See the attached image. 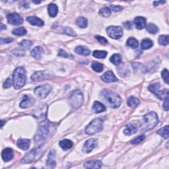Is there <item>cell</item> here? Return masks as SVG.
I'll return each instance as SVG.
<instances>
[{
  "label": "cell",
  "instance_id": "28",
  "mask_svg": "<svg viewBox=\"0 0 169 169\" xmlns=\"http://www.w3.org/2000/svg\"><path fill=\"white\" fill-rule=\"evenodd\" d=\"M140 104V100L135 96H130L128 100V105L131 108H135Z\"/></svg>",
  "mask_w": 169,
  "mask_h": 169
},
{
  "label": "cell",
  "instance_id": "23",
  "mask_svg": "<svg viewBox=\"0 0 169 169\" xmlns=\"http://www.w3.org/2000/svg\"><path fill=\"white\" fill-rule=\"evenodd\" d=\"M48 11L51 17H55L58 13V8L55 4L51 3L48 5Z\"/></svg>",
  "mask_w": 169,
  "mask_h": 169
},
{
  "label": "cell",
  "instance_id": "31",
  "mask_svg": "<svg viewBox=\"0 0 169 169\" xmlns=\"http://www.w3.org/2000/svg\"><path fill=\"white\" fill-rule=\"evenodd\" d=\"M93 55L94 57H96V58L99 59H104L105 58L107 55V52H105V51H100V50H95L93 52Z\"/></svg>",
  "mask_w": 169,
  "mask_h": 169
},
{
  "label": "cell",
  "instance_id": "46",
  "mask_svg": "<svg viewBox=\"0 0 169 169\" xmlns=\"http://www.w3.org/2000/svg\"><path fill=\"white\" fill-rule=\"evenodd\" d=\"M64 32L65 34H67L69 36H76V33L74 32L72 29H70V28H66L64 30Z\"/></svg>",
  "mask_w": 169,
  "mask_h": 169
},
{
  "label": "cell",
  "instance_id": "42",
  "mask_svg": "<svg viewBox=\"0 0 169 169\" xmlns=\"http://www.w3.org/2000/svg\"><path fill=\"white\" fill-rule=\"evenodd\" d=\"M145 136L144 135H142L140 136H139L137 138L134 139V140L131 142V144L133 145H137L139 144V143H142L143 140H145Z\"/></svg>",
  "mask_w": 169,
  "mask_h": 169
},
{
  "label": "cell",
  "instance_id": "19",
  "mask_svg": "<svg viewBox=\"0 0 169 169\" xmlns=\"http://www.w3.org/2000/svg\"><path fill=\"white\" fill-rule=\"evenodd\" d=\"M134 23H135L136 28L138 29H143L146 27V19L142 17H137L135 18Z\"/></svg>",
  "mask_w": 169,
  "mask_h": 169
},
{
  "label": "cell",
  "instance_id": "13",
  "mask_svg": "<svg viewBox=\"0 0 169 169\" xmlns=\"http://www.w3.org/2000/svg\"><path fill=\"white\" fill-rule=\"evenodd\" d=\"M34 102H35V100L34 98L29 95H25L21 103H20V107L22 108H29L34 105Z\"/></svg>",
  "mask_w": 169,
  "mask_h": 169
},
{
  "label": "cell",
  "instance_id": "17",
  "mask_svg": "<svg viewBox=\"0 0 169 169\" xmlns=\"http://www.w3.org/2000/svg\"><path fill=\"white\" fill-rule=\"evenodd\" d=\"M17 145L18 147H19L20 149H21L24 151L29 149L30 147V145H31V142L29 140L27 139H19L18 140L17 142Z\"/></svg>",
  "mask_w": 169,
  "mask_h": 169
},
{
  "label": "cell",
  "instance_id": "2",
  "mask_svg": "<svg viewBox=\"0 0 169 169\" xmlns=\"http://www.w3.org/2000/svg\"><path fill=\"white\" fill-rule=\"evenodd\" d=\"M27 80L26 71L23 67L15 69L13 75V85L15 89H19L24 86Z\"/></svg>",
  "mask_w": 169,
  "mask_h": 169
},
{
  "label": "cell",
  "instance_id": "30",
  "mask_svg": "<svg viewBox=\"0 0 169 169\" xmlns=\"http://www.w3.org/2000/svg\"><path fill=\"white\" fill-rule=\"evenodd\" d=\"M155 94L161 100H165V99L168 97V91L167 89L164 90V91H159Z\"/></svg>",
  "mask_w": 169,
  "mask_h": 169
},
{
  "label": "cell",
  "instance_id": "54",
  "mask_svg": "<svg viewBox=\"0 0 169 169\" xmlns=\"http://www.w3.org/2000/svg\"><path fill=\"white\" fill-rule=\"evenodd\" d=\"M3 29H6V26H5V25H3V24H1V31L3 30Z\"/></svg>",
  "mask_w": 169,
  "mask_h": 169
},
{
  "label": "cell",
  "instance_id": "38",
  "mask_svg": "<svg viewBox=\"0 0 169 169\" xmlns=\"http://www.w3.org/2000/svg\"><path fill=\"white\" fill-rule=\"evenodd\" d=\"M160 87H161L160 84L158 83H153V84L150 85L149 87H148V89H149V91L151 92H153V93L155 94L157 91H159Z\"/></svg>",
  "mask_w": 169,
  "mask_h": 169
},
{
  "label": "cell",
  "instance_id": "36",
  "mask_svg": "<svg viewBox=\"0 0 169 169\" xmlns=\"http://www.w3.org/2000/svg\"><path fill=\"white\" fill-rule=\"evenodd\" d=\"M13 34L16 36H23L27 34V30L24 27H20L13 31Z\"/></svg>",
  "mask_w": 169,
  "mask_h": 169
},
{
  "label": "cell",
  "instance_id": "34",
  "mask_svg": "<svg viewBox=\"0 0 169 169\" xmlns=\"http://www.w3.org/2000/svg\"><path fill=\"white\" fill-rule=\"evenodd\" d=\"M157 133L159 134V135H161L162 137L165 138V139H168V126H166L164 128H161L159 129V130L157 131Z\"/></svg>",
  "mask_w": 169,
  "mask_h": 169
},
{
  "label": "cell",
  "instance_id": "32",
  "mask_svg": "<svg viewBox=\"0 0 169 169\" xmlns=\"http://www.w3.org/2000/svg\"><path fill=\"white\" fill-rule=\"evenodd\" d=\"M146 30L149 33L151 34H156L159 31L158 27H157L155 25L152 24V23H149L147 25H146Z\"/></svg>",
  "mask_w": 169,
  "mask_h": 169
},
{
  "label": "cell",
  "instance_id": "44",
  "mask_svg": "<svg viewBox=\"0 0 169 169\" xmlns=\"http://www.w3.org/2000/svg\"><path fill=\"white\" fill-rule=\"evenodd\" d=\"M58 55H59V56H60V57H66V58H69V57H71V58H73L72 55L68 54V53H67L66 52H65V51L63 50H60Z\"/></svg>",
  "mask_w": 169,
  "mask_h": 169
},
{
  "label": "cell",
  "instance_id": "39",
  "mask_svg": "<svg viewBox=\"0 0 169 169\" xmlns=\"http://www.w3.org/2000/svg\"><path fill=\"white\" fill-rule=\"evenodd\" d=\"M99 14L103 17H108L111 15V10L108 8H103L99 11Z\"/></svg>",
  "mask_w": 169,
  "mask_h": 169
},
{
  "label": "cell",
  "instance_id": "11",
  "mask_svg": "<svg viewBox=\"0 0 169 169\" xmlns=\"http://www.w3.org/2000/svg\"><path fill=\"white\" fill-rule=\"evenodd\" d=\"M97 145V140L96 139H89L85 143L84 145H83V151L85 153H89L91 152L92 150L95 148Z\"/></svg>",
  "mask_w": 169,
  "mask_h": 169
},
{
  "label": "cell",
  "instance_id": "41",
  "mask_svg": "<svg viewBox=\"0 0 169 169\" xmlns=\"http://www.w3.org/2000/svg\"><path fill=\"white\" fill-rule=\"evenodd\" d=\"M161 75L162 77L165 81L166 82V84H168L169 83V77H168V71L166 69H164V70H163L161 73Z\"/></svg>",
  "mask_w": 169,
  "mask_h": 169
},
{
  "label": "cell",
  "instance_id": "45",
  "mask_svg": "<svg viewBox=\"0 0 169 169\" xmlns=\"http://www.w3.org/2000/svg\"><path fill=\"white\" fill-rule=\"evenodd\" d=\"M46 165L50 168H54L55 166V162L53 158H48L46 161Z\"/></svg>",
  "mask_w": 169,
  "mask_h": 169
},
{
  "label": "cell",
  "instance_id": "52",
  "mask_svg": "<svg viewBox=\"0 0 169 169\" xmlns=\"http://www.w3.org/2000/svg\"><path fill=\"white\" fill-rule=\"evenodd\" d=\"M165 1H155L154 2V5L155 6H157L158 5V4H160V3H165Z\"/></svg>",
  "mask_w": 169,
  "mask_h": 169
},
{
  "label": "cell",
  "instance_id": "9",
  "mask_svg": "<svg viewBox=\"0 0 169 169\" xmlns=\"http://www.w3.org/2000/svg\"><path fill=\"white\" fill-rule=\"evenodd\" d=\"M51 90H52V87L50 85L46 84L35 88V89H34V93L39 98L44 99L50 93Z\"/></svg>",
  "mask_w": 169,
  "mask_h": 169
},
{
  "label": "cell",
  "instance_id": "35",
  "mask_svg": "<svg viewBox=\"0 0 169 169\" xmlns=\"http://www.w3.org/2000/svg\"><path fill=\"white\" fill-rule=\"evenodd\" d=\"M103 65L101 64V63H99V62H93L92 64V68L93 69V70L94 71H96V72H98V73H100L102 72L103 70Z\"/></svg>",
  "mask_w": 169,
  "mask_h": 169
},
{
  "label": "cell",
  "instance_id": "29",
  "mask_svg": "<svg viewBox=\"0 0 169 169\" xmlns=\"http://www.w3.org/2000/svg\"><path fill=\"white\" fill-rule=\"evenodd\" d=\"M110 60L113 64L116 65V66H118L122 62V57L120 54H115L110 57Z\"/></svg>",
  "mask_w": 169,
  "mask_h": 169
},
{
  "label": "cell",
  "instance_id": "55",
  "mask_svg": "<svg viewBox=\"0 0 169 169\" xmlns=\"http://www.w3.org/2000/svg\"><path fill=\"white\" fill-rule=\"evenodd\" d=\"M3 122H4L3 120H1V128L3 126V124H4Z\"/></svg>",
  "mask_w": 169,
  "mask_h": 169
},
{
  "label": "cell",
  "instance_id": "47",
  "mask_svg": "<svg viewBox=\"0 0 169 169\" xmlns=\"http://www.w3.org/2000/svg\"><path fill=\"white\" fill-rule=\"evenodd\" d=\"M110 9L114 11H120L123 9V8L120 5H110Z\"/></svg>",
  "mask_w": 169,
  "mask_h": 169
},
{
  "label": "cell",
  "instance_id": "14",
  "mask_svg": "<svg viewBox=\"0 0 169 169\" xmlns=\"http://www.w3.org/2000/svg\"><path fill=\"white\" fill-rule=\"evenodd\" d=\"M101 79L106 83H113L118 81V79L114 75L112 71H108L101 76Z\"/></svg>",
  "mask_w": 169,
  "mask_h": 169
},
{
  "label": "cell",
  "instance_id": "27",
  "mask_svg": "<svg viewBox=\"0 0 169 169\" xmlns=\"http://www.w3.org/2000/svg\"><path fill=\"white\" fill-rule=\"evenodd\" d=\"M153 45V43L152 40L150 39H144L142 40V42L141 44V47H142V50H147L151 48Z\"/></svg>",
  "mask_w": 169,
  "mask_h": 169
},
{
  "label": "cell",
  "instance_id": "5",
  "mask_svg": "<svg viewBox=\"0 0 169 169\" xmlns=\"http://www.w3.org/2000/svg\"><path fill=\"white\" fill-rule=\"evenodd\" d=\"M103 120L101 118H96L92 120L85 128V133L88 135L99 133L103 129Z\"/></svg>",
  "mask_w": 169,
  "mask_h": 169
},
{
  "label": "cell",
  "instance_id": "40",
  "mask_svg": "<svg viewBox=\"0 0 169 169\" xmlns=\"http://www.w3.org/2000/svg\"><path fill=\"white\" fill-rule=\"evenodd\" d=\"M20 45L21 46V47L23 48H25V49H29L30 47L32 45V42L30 40H24L20 43Z\"/></svg>",
  "mask_w": 169,
  "mask_h": 169
},
{
  "label": "cell",
  "instance_id": "16",
  "mask_svg": "<svg viewBox=\"0 0 169 169\" xmlns=\"http://www.w3.org/2000/svg\"><path fill=\"white\" fill-rule=\"evenodd\" d=\"M27 21L29 22L30 24L32 25H34V26H38V27H42L44 23L42 20H41L40 18H39L36 17H34V16H32V17H28L27 18Z\"/></svg>",
  "mask_w": 169,
  "mask_h": 169
},
{
  "label": "cell",
  "instance_id": "12",
  "mask_svg": "<svg viewBox=\"0 0 169 169\" xmlns=\"http://www.w3.org/2000/svg\"><path fill=\"white\" fill-rule=\"evenodd\" d=\"M50 77V74L45 71H38V72L34 73L31 76V79L33 81H40L42 80H44Z\"/></svg>",
  "mask_w": 169,
  "mask_h": 169
},
{
  "label": "cell",
  "instance_id": "37",
  "mask_svg": "<svg viewBox=\"0 0 169 169\" xmlns=\"http://www.w3.org/2000/svg\"><path fill=\"white\" fill-rule=\"evenodd\" d=\"M159 43L162 46H166L168 44V35H161L159 37Z\"/></svg>",
  "mask_w": 169,
  "mask_h": 169
},
{
  "label": "cell",
  "instance_id": "50",
  "mask_svg": "<svg viewBox=\"0 0 169 169\" xmlns=\"http://www.w3.org/2000/svg\"><path fill=\"white\" fill-rule=\"evenodd\" d=\"M124 26L125 27V28L127 29H132V27H133V23H131V21H127L126 23H124Z\"/></svg>",
  "mask_w": 169,
  "mask_h": 169
},
{
  "label": "cell",
  "instance_id": "24",
  "mask_svg": "<svg viewBox=\"0 0 169 169\" xmlns=\"http://www.w3.org/2000/svg\"><path fill=\"white\" fill-rule=\"evenodd\" d=\"M137 129H138L136 128L133 124H128L126 126V127H125L124 133L126 134V135H132V134L135 133L136 131H137Z\"/></svg>",
  "mask_w": 169,
  "mask_h": 169
},
{
  "label": "cell",
  "instance_id": "49",
  "mask_svg": "<svg viewBox=\"0 0 169 169\" xmlns=\"http://www.w3.org/2000/svg\"><path fill=\"white\" fill-rule=\"evenodd\" d=\"M13 41V39L11 38H1V44H8V43H11Z\"/></svg>",
  "mask_w": 169,
  "mask_h": 169
},
{
  "label": "cell",
  "instance_id": "1",
  "mask_svg": "<svg viewBox=\"0 0 169 169\" xmlns=\"http://www.w3.org/2000/svg\"><path fill=\"white\" fill-rule=\"evenodd\" d=\"M101 96L111 108H118L122 103V99L120 96L108 89H104L101 92Z\"/></svg>",
  "mask_w": 169,
  "mask_h": 169
},
{
  "label": "cell",
  "instance_id": "3",
  "mask_svg": "<svg viewBox=\"0 0 169 169\" xmlns=\"http://www.w3.org/2000/svg\"><path fill=\"white\" fill-rule=\"evenodd\" d=\"M159 119L155 112H151L143 117V122L142 125V129L143 131L149 130L157 126Z\"/></svg>",
  "mask_w": 169,
  "mask_h": 169
},
{
  "label": "cell",
  "instance_id": "4",
  "mask_svg": "<svg viewBox=\"0 0 169 169\" xmlns=\"http://www.w3.org/2000/svg\"><path fill=\"white\" fill-rule=\"evenodd\" d=\"M50 131V126L49 122L43 121L40 126L35 135V142H40L47 138L48 133Z\"/></svg>",
  "mask_w": 169,
  "mask_h": 169
},
{
  "label": "cell",
  "instance_id": "51",
  "mask_svg": "<svg viewBox=\"0 0 169 169\" xmlns=\"http://www.w3.org/2000/svg\"><path fill=\"white\" fill-rule=\"evenodd\" d=\"M168 97L165 99V102H164L163 104V108L165 109V110L168 111Z\"/></svg>",
  "mask_w": 169,
  "mask_h": 169
},
{
  "label": "cell",
  "instance_id": "6",
  "mask_svg": "<svg viewBox=\"0 0 169 169\" xmlns=\"http://www.w3.org/2000/svg\"><path fill=\"white\" fill-rule=\"evenodd\" d=\"M69 101L71 107L73 108H79L81 106L83 102L82 92L79 90H75V91H73L69 97Z\"/></svg>",
  "mask_w": 169,
  "mask_h": 169
},
{
  "label": "cell",
  "instance_id": "21",
  "mask_svg": "<svg viewBox=\"0 0 169 169\" xmlns=\"http://www.w3.org/2000/svg\"><path fill=\"white\" fill-rule=\"evenodd\" d=\"M59 145L62 147V149L64 150V151H67V150L70 149L73 147V143L69 140H64L62 141H60Z\"/></svg>",
  "mask_w": 169,
  "mask_h": 169
},
{
  "label": "cell",
  "instance_id": "26",
  "mask_svg": "<svg viewBox=\"0 0 169 169\" xmlns=\"http://www.w3.org/2000/svg\"><path fill=\"white\" fill-rule=\"evenodd\" d=\"M76 24H77L78 27L82 28V29H84V28H86L87 27L88 21L86 18L83 17H79L76 20Z\"/></svg>",
  "mask_w": 169,
  "mask_h": 169
},
{
  "label": "cell",
  "instance_id": "48",
  "mask_svg": "<svg viewBox=\"0 0 169 169\" xmlns=\"http://www.w3.org/2000/svg\"><path fill=\"white\" fill-rule=\"evenodd\" d=\"M11 85H12V81H11V79L8 78L3 83V88L4 89H8L11 86Z\"/></svg>",
  "mask_w": 169,
  "mask_h": 169
},
{
  "label": "cell",
  "instance_id": "20",
  "mask_svg": "<svg viewBox=\"0 0 169 169\" xmlns=\"http://www.w3.org/2000/svg\"><path fill=\"white\" fill-rule=\"evenodd\" d=\"M102 166V163L100 161H88L84 165L86 168H100Z\"/></svg>",
  "mask_w": 169,
  "mask_h": 169
},
{
  "label": "cell",
  "instance_id": "7",
  "mask_svg": "<svg viewBox=\"0 0 169 169\" xmlns=\"http://www.w3.org/2000/svg\"><path fill=\"white\" fill-rule=\"evenodd\" d=\"M42 146H39L36 148H34L32 151L28 153L25 155L21 160L23 163H31L38 159L42 155Z\"/></svg>",
  "mask_w": 169,
  "mask_h": 169
},
{
  "label": "cell",
  "instance_id": "15",
  "mask_svg": "<svg viewBox=\"0 0 169 169\" xmlns=\"http://www.w3.org/2000/svg\"><path fill=\"white\" fill-rule=\"evenodd\" d=\"M1 157L5 162L11 161L13 157V151L11 148H6L1 152Z\"/></svg>",
  "mask_w": 169,
  "mask_h": 169
},
{
  "label": "cell",
  "instance_id": "33",
  "mask_svg": "<svg viewBox=\"0 0 169 169\" xmlns=\"http://www.w3.org/2000/svg\"><path fill=\"white\" fill-rule=\"evenodd\" d=\"M127 45L129 46V47L135 49V48H137L138 47L139 43H138V41L136 40L135 38H129L128 40H127Z\"/></svg>",
  "mask_w": 169,
  "mask_h": 169
},
{
  "label": "cell",
  "instance_id": "18",
  "mask_svg": "<svg viewBox=\"0 0 169 169\" xmlns=\"http://www.w3.org/2000/svg\"><path fill=\"white\" fill-rule=\"evenodd\" d=\"M43 54L44 50L40 46H36L31 51V55L36 60H40Z\"/></svg>",
  "mask_w": 169,
  "mask_h": 169
},
{
  "label": "cell",
  "instance_id": "8",
  "mask_svg": "<svg viewBox=\"0 0 169 169\" xmlns=\"http://www.w3.org/2000/svg\"><path fill=\"white\" fill-rule=\"evenodd\" d=\"M108 35L113 39H119L123 35V29L119 26H111L106 29Z\"/></svg>",
  "mask_w": 169,
  "mask_h": 169
},
{
  "label": "cell",
  "instance_id": "10",
  "mask_svg": "<svg viewBox=\"0 0 169 169\" xmlns=\"http://www.w3.org/2000/svg\"><path fill=\"white\" fill-rule=\"evenodd\" d=\"M7 18H8V23L9 24L13 25H20L23 23V19L18 13H13L9 14L7 16Z\"/></svg>",
  "mask_w": 169,
  "mask_h": 169
},
{
  "label": "cell",
  "instance_id": "43",
  "mask_svg": "<svg viewBox=\"0 0 169 169\" xmlns=\"http://www.w3.org/2000/svg\"><path fill=\"white\" fill-rule=\"evenodd\" d=\"M95 38L97 40H98L99 42L102 44L103 45H107L108 42V40H106L105 38H104L103 36H95Z\"/></svg>",
  "mask_w": 169,
  "mask_h": 169
},
{
  "label": "cell",
  "instance_id": "22",
  "mask_svg": "<svg viewBox=\"0 0 169 169\" xmlns=\"http://www.w3.org/2000/svg\"><path fill=\"white\" fill-rule=\"evenodd\" d=\"M92 110L95 113H101L106 110L105 106L98 101H95L92 106Z\"/></svg>",
  "mask_w": 169,
  "mask_h": 169
},
{
  "label": "cell",
  "instance_id": "25",
  "mask_svg": "<svg viewBox=\"0 0 169 169\" xmlns=\"http://www.w3.org/2000/svg\"><path fill=\"white\" fill-rule=\"evenodd\" d=\"M75 52L77 53V54L82 55H89L91 54V51H90L87 48L84 47V46H77V48H75Z\"/></svg>",
  "mask_w": 169,
  "mask_h": 169
},
{
  "label": "cell",
  "instance_id": "53",
  "mask_svg": "<svg viewBox=\"0 0 169 169\" xmlns=\"http://www.w3.org/2000/svg\"><path fill=\"white\" fill-rule=\"evenodd\" d=\"M32 2H33V3H36V4H39V3H41V1H32Z\"/></svg>",
  "mask_w": 169,
  "mask_h": 169
}]
</instances>
